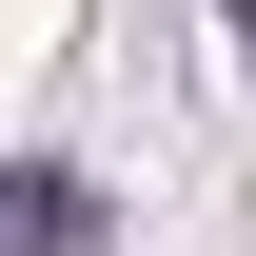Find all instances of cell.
I'll return each instance as SVG.
<instances>
[{
    "instance_id": "7a4b0ae2",
    "label": "cell",
    "mask_w": 256,
    "mask_h": 256,
    "mask_svg": "<svg viewBox=\"0 0 256 256\" xmlns=\"http://www.w3.org/2000/svg\"><path fill=\"white\" fill-rule=\"evenodd\" d=\"M217 20H236V40H256V0H217Z\"/></svg>"
},
{
    "instance_id": "6da1fadb",
    "label": "cell",
    "mask_w": 256,
    "mask_h": 256,
    "mask_svg": "<svg viewBox=\"0 0 256 256\" xmlns=\"http://www.w3.org/2000/svg\"><path fill=\"white\" fill-rule=\"evenodd\" d=\"M98 236V178L79 158H0V256H79Z\"/></svg>"
}]
</instances>
